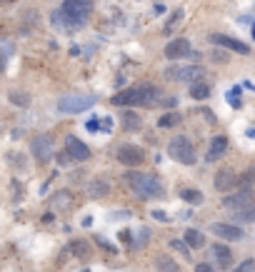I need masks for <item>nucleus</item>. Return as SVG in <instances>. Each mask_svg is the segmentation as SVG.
<instances>
[{
    "label": "nucleus",
    "mask_w": 255,
    "mask_h": 272,
    "mask_svg": "<svg viewBox=\"0 0 255 272\" xmlns=\"http://www.w3.org/2000/svg\"><path fill=\"white\" fill-rule=\"evenodd\" d=\"M238 182H240V187H250V185H255V165H250V168L240 175Z\"/></svg>",
    "instance_id": "26"
},
{
    "label": "nucleus",
    "mask_w": 255,
    "mask_h": 272,
    "mask_svg": "<svg viewBox=\"0 0 255 272\" xmlns=\"http://www.w3.org/2000/svg\"><path fill=\"white\" fill-rule=\"evenodd\" d=\"M88 193H90V197H95V200H98V197H105V195L110 193V187H108V182H105V180H93Z\"/></svg>",
    "instance_id": "21"
},
{
    "label": "nucleus",
    "mask_w": 255,
    "mask_h": 272,
    "mask_svg": "<svg viewBox=\"0 0 255 272\" xmlns=\"http://www.w3.org/2000/svg\"><path fill=\"white\" fill-rule=\"evenodd\" d=\"M70 202H73V195L70 193H55L50 197V207H55V210H65V207H70Z\"/></svg>",
    "instance_id": "18"
},
{
    "label": "nucleus",
    "mask_w": 255,
    "mask_h": 272,
    "mask_svg": "<svg viewBox=\"0 0 255 272\" xmlns=\"http://www.w3.org/2000/svg\"><path fill=\"white\" fill-rule=\"evenodd\" d=\"M125 182L133 187V193L140 197H163V185L155 175H148V173H128Z\"/></svg>",
    "instance_id": "3"
},
{
    "label": "nucleus",
    "mask_w": 255,
    "mask_h": 272,
    "mask_svg": "<svg viewBox=\"0 0 255 272\" xmlns=\"http://www.w3.org/2000/svg\"><path fill=\"white\" fill-rule=\"evenodd\" d=\"M85 128H88V130H90V133H95V130H98V120H90V122H88V125H85Z\"/></svg>",
    "instance_id": "34"
},
{
    "label": "nucleus",
    "mask_w": 255,
    "mask_h": 272,
    "mask_svg": "<svg viewBox=\"0 0 255 272\" xmlns=\"http://www.w3.org/2000/svg\"><path fill=\"white\" fill-rule=\"evenodd\" d=\"M188 55H193V50H190V43L185 38L170 40L168 48H165V58L170 60H180V58H188Z\"/></svg>",
    "instance_id": "13"
},
{
    "label": "nucleus",
    "mask_w": 255,
    "mask_h": 272,
    "mask_svg": "<svg viewBox=\"0 0 255 272\" xmlns=\"http://www.w3.org/2000/svg\"><path fill=\"white\" fill-rule=\"evenodd\" d=\"M143 157H145V153H143V148H138V145H120L118 148V160L123 165H128V168L140 165Z\"/></svg>",
    "instance_id": "9"
},
{
    "label": "nucleus",
    "mask_w": 255,
    "mask_h": 272,
    "mask_svg": "<svg viewBox=\"0 0 255 272\" xmlns=\"http://www.w3.org/2000/svg\"><path fill=\"white\" fill-rule=\"evenodd\" d=\"M238 185V175L233 168H223V170H218L215 175V190L218 193H228V190H233Z\"/></svg>",
    "instance_id": "14"
},
{
    "label": "nucleus",
    "mask_w": 255,
    "mask_h": 272,
    "mask_svg": "<svg viewBox=\"0 0 255 272\" xmlns=\"http://www.w3.org/2000/svg\"><path fill=\"white\" fill-rule=\"evenodd\" d=\"M180 197H183V200H188V202H193V205H200V202H203V195L198 193V190H180Z\"/></svg>",
    "instance_id": "27"
},
{
    "label": "nucleus",
    "mask_w": 255,
    "mask_h": 272,
    "mask_svg": "<svg viewBox=\"0 0 255 272\" xmlns=\"http://www.w3.org/2000/svg\"><path fill=\"white\" fill-rule=\"evenodd\" d=\"M190 95L195 97V100H205V97L210 95V85H205V82H193V85H190Z\"/></svg>",
    "instance_id": "24"
},
{
    "label": "nucleus",
    "mask_w": 255,
    "mask_h": 272,
    "mask_svg": "<svg viewBox=\"0 0 255 272\" xmlns=\"http://www.w3.org/2000/svg\"><path fill=\"white\" fill-rule=\"evenodd\" d=\"M210 233L218 235L220 240H228V242L243 240V230L236 227V225H228V222H213V225H210Z\"/></svg>",
    "instance_id": "10"
},
{
    "label": "nucleus",
    "mask_w": 255,
    "mask_h": 272,
    "mask_svg": "<svg viewBox=\"0 0 255 272\" xmlns=\"http://www.w3.org/2000/svg\"><path fill=\"white\" fill-rule=\"evenodd\" d=\"M233 217H236V222H255V202L250 207H245V210L233 213Z\"/></svg>",
    "instance_id": "25"
},
{
    "label": "nucleus",
    "mask_w": 255,
    "mask_h": 272,
    "mask_svg": "<svg viewBox=\"0 0 255 272\" xmlns=\"http://www.w3.org/2000/svg\"><path fill=\"white\" fill-rule=\"evenodd\" d=\"M10 3H13V0H0V5H10Z\"/></svg>",
    "instance_id": "35"
},
{
    "label": "nucleus",
    "mask_w": 255,
    "mask_h": 272,
    "mask_svg": "<svg viewBox=\"0 0 255 272\" xmlns=\"http://www.w3.org/2000/svg\"><path fill=\"white\" fill-rule=\"evenodd\" d=\"M65 150H68V155L73 157V160H88L90 157V148L75 135L65 137Z\"/></svg>",
    "instance_id": "12"
},
{
    "label": "nucleus",
    "mask_w": 255,
    "mask_h": 272,
    "mask_svg": "<svg viewBox=\"0 0 255 272\" xmlns=\"http://www.w3.org/2000/svg\"><path fill=\"white\" fill-rule=\"evenodd\" d=\"M68 250L75 255V257H80V260H88V257H90V245H88L85 240H75V242H70V245H68Z\"/></svg>",
    "instance_id": "19"
},
{
    "label": "nucleus",
    "mask_w": 255,
    "mask_h": 272,
    "mask_svg": "<svg viewBox=\"0 0 255 272\" xmlns=\"http://www.w3.org/2000/svg\"><path fill=\"white\" fill-rule=\"evenodd\" d=\"M10 102H15V105H23V108H25V105L30 102V97L25 95V93H15V90H13V93H10Z\"/></svg>",
    "instance_id": "28"
},
{
    "label": "nucleus",
    "mask_w": 255,
    "mask_h": 272,
    "mask_svg": "<svg viewBox=\"0 0 255 272\" xmlns=\"http://www.w3.org/2000/svg\"><path fill=\"white\" fill-rule=\"evenodd\" d=\"M178 125H180V113H168V115H160V120H158L160 130H173Z\"/></svg>",
    "instance_id": "20"
},
{
    "label": "nucleus",
    "mask_w": 255,
    "mask_h": 272,
    "mask_svg": "<svg viewBox=\"0 0 255 272\" xmlns=\"http://www.w3.org/2000/svg\"><path fill=\"white\" fill-rule=\"evenodd\" d=\"M158 265V272H180V267H178V262H173L168 255H160L155 260Z\"/></svg>",
    "instance_id": "22"
},
{
    "label": "nucleus",
    "mask_w": 255,
    "mask_h": 272,
    "mask_svg": "<svg viewBox=\"0 0 255 272\" xmlns=\"http://www.w3.org/2000/svg\"><path fill=\"white\" fill-rule=\"evenodd\" d=\"M103 130H105V133H110V130H113V120H110V117H105V120H103Z\"/></svg>",
    "instance_id": "33"
},
{
    "label": "nucleus",
    "mask_w": 255,
    "mask_h": 272,
    "mask_svg": "<svg viewBox=\"0 0 255 272\" xmlns=\"http://www.w3.org/2000/svg\"><path fill=\"white\" fill-rule=\"evenodd\" d=\"M170 247H175V250L183 255V257H190V250H188V245H185V242H180V240H173V242H170Z\"/></svg>",
    "instance_id": "29"
},
{
    "label": "nucleus",
    "mask_w": 255,
    "mask_h": 272,
    "mask_svg": "<svg viewBox=\"0 0 255 272\" xmlns=\"http://www.w3.org/2000/svg\"><path fill=\"white\" fill-rule=\"evenodd\" d=\"M30 153H33V157L38 160L40 165L50 162L53 155H55V140H53V135H48V133L35 135L30 140Z\"/></svg>",
    "instance_id": "6"
},
{
    "label": "nucleus",
    "mask_w": 255,
    "mask_h": 272,
    "mask_svg": "<svg viewBox=\"0 0 255 272\" xmlns=\"http://www.w3.org/2000/svg\"><path fill=\"white\" fill-rule=\"evenodd\" d=\"M168 153H170V157L173 160H178V162H183V165H195V148H193V142L188 140L185 135H175L173 140H170V145H168Z\"/></svg>",
    "instance_id": "5"
},
{
    "label": "nucleus",
    "mask_w": 255,
    "mask_h": 272,
    "mask_svg": "<svg viewBox=\"0 0 255 272\" xmlns=\"http://www.w3.org/2000/svg\"><path fill=\"white\" fill-rule=\"evenodd\" d=\"M253 38H255V25H253Z\"/></svg>",
    "instance_id": "36"
},
{
    "label": "nucleus",
    "mask_w": 255,
    "mask_h": 272,
    "mask_svg": "<svg viewBox=\"0 0 255 272\" xmlns=\"http://www.w3.org/2000/svg\"><path fill=\"white\" fill-rule=\"evenodd\" d=\"M93 13V0H63L60 10L53 15V25L58 30H78Z\"/></svg>",
    "instance_id": "1"
},
{
    "label": "nucleus",
    "mask_w": 255,
    "mask_h": 272,
    "mask_svg": "<svg viewBox=\"0 0 255 272\" xmlns=\"http://www.w3.org/2000/svg\"><path fill=\"white\" fill-rule=\"evenodd\" d=\"M210 43L213 45H220V48H228V50H233V53H240V55H248L250 53V48L245 45V43H240L236 38H228V35H220V33H213L210 35Z\"/></svg>",
    "instance_id": "11"
},
{
    "label": "nucleus",
    "mask_w": 255,
    "mask_h": 272,
    "mask_svg": "<svg viewBox=\"0 0 255 272\" xmlns=\"http://www.w3.org/2000/svg\"><path fill=\"white\" fill-rule=\"evenodd\" d=\"M160 100V90L150 82H143V85H135V88H128L118 95H113V105H120V108H128V105H153Z\"/></svg>",
    "instance_id": "2"
},
{
    "label": "nucleus",
    "mask_w": 255,
    "mask_h": 272,
    "mask_svg": "<svg viewBox=\"0 0 255 272\" xmlns=\"http://www.w3.org/2000/svg\"><path fill=\"white\" fill-rule=\"evenodd\" d=\"M195 272H215V270H213V267H210L208 262H200V265L195 267Z\"/></svg>",
    "instance_id": "32"
},
{
    "label": "nucleus",
    "mask_w": 255,
    "mask_h": 272,
    "mask_svg": "<svg viewBox=\"0 0 255 272\" xmlns=\"http://www.w3.org/2000/svg\"><path fill=\"white\" fill-rule=\"evenodd\" d=\"M165 78L175 80V82H200L205 78V70L200 65H178V68H168L165 70Z\"/></svg>",
    "instance_id": "7"
},
{
    "label": "nucleus",
    "mask_w": 255,
    "mask_h": 272,
    "mask_svg": "<svg viewBox=\"0 0 255 272\" xmlns=\"http://www.w3.org/2000/svg\"><path fill=\"white\" fill-rule=\"evenodd\" d=\"M213 255H215V260H218L220 267H230V262H233L230 247H225V245H213Z\"/></svg>",
    "instance_id": "17"
},
{
    "label": "nucleus",
    "mask_w": 255,
    "mask_h": 272,
    "mask_svg": "<svg viewBox=\"0 0 255 272\" xmlns=\"http://www.w3.org/2000/svg\"><path fill=\"white\" fill-rule=\"evenodd\" d=\"M225 150H228V137L215 135L213 137V142H210V150H208V160H210V162L218 160L220 155H225Z\"/></svg>",
    "instance_id": "15"
},
{
    "label": "nucleus",
    "mask_w": 255,
    "mask_h": 272,
    "mask_svg": "<svg viewBox=\"0 0 255 272\" xmlns=\"http://www.w3.org/2000/svg\"><path fill=\"white\" fill-rule=\"evenodd\" d=\"M98 102L95 95H85V93H73V95H63L58 100V110L65 113V115H75V113H83L88 108H93Z\"/></svg>",
    "instance_id": "4"
},
{
    "label": "nucleus",
    "mask_w": 255,
    "mask_h": 272,
    "mask_svg": "<svg viewBox=\"0 0 255 272\" xmlns=\"http://www.w3.org/2000/svg\"><path fill=\"white\" fill-rule=\"evenodd\" d=\"M185 245L188 247H203L205 245V237L198 230H185Z\"/></svg>",
    "instance_id": "23"
},
{
    "label": "nucleus",
    "mask_w": 255,
    "mask_h": 272,
    "mask_svg": "<svg viewBox=\"0 0 255 272\" xmlns=\"http://www.w3.org/2000/svg\"><path fill=\"white\" fill-rule=\"evenodd\" d=\"M253 202H255V200H253V193H250V190H240V193L228 195V197L223 200V207H225V210H230V213H238V210L250 207Z\"/></svg>",
    "instance_id": "8"
},
{
    "label": "nucleus",
    "mask_w": 255,
    "mask_h": 272,
    "mask_svg": "<svg viewBox=\"0 0 255 272\" xmlns=\"http://www.w3.org/2000/svg\"><path fill=\"white\" fill-rule=\"evenodd\" d=\"M238 95H240V88H236L233 93H228V100H230V102H233L236 108H240V100H238Z\"/></svg>",
    "instance_id": "31"
},
{
    "label": "nucleus",
    "mask_w": 255,
    "mask_h": 272,
    "mask_svg": "<svg viewBox=\"0 0 255 272\" xmlns=\"http://www.w3.org/2000/svg\"><path fill=\"white\" fill-rule=\"evenodd\" d=\"M236 272H255V260H245Z\"/></svg>",
    "instance_id": "30"
},
{
    "label": "nucleus",
    "mask_w": 255,
    "mask_h": 272,
    "mask_svg": "<svg viewBox=\"0 0 255 272\" xmlns=\"http://www.w3.org/2000/svg\"><path fill=\"white\" fill-rule=\"evenodd\" d=\"M120 120H123V128H125V130H130V133H138V130L143 128V120H140V115H138V113H133V110H125V113L120 115Z\"/></svg>",
    "instance_id": "16"
}]
</instances>
